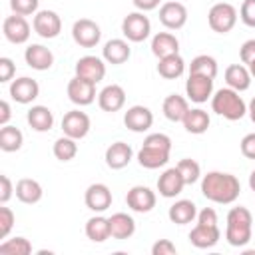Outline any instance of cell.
Segmentation results:
<instances>
[{"label":"cell","instance_id":"cell-3","mask_svg":"<svg viewBox=\"0 0 255 255\" xmlns=\"http://www.w3.org/2000/svg\"><path fill=\"white\" fill-rule=\"evenodd\" d=\"M211 110L229 122H237L247 114V104L239 96V92L231 88H221L211 96Z\"/></svg>","mask_w":255,"mask_h":255},{"label":"cell","instance_id":"cell-25","mask_svg":"<svg viewBox=\"0 0 255 255\" xmlns=\"http://www.w3.org/2000/svg\"><path fill=\"white\" fill-rule=\"evenodd\" d=\"M223 78H225L227 88H231L235 92H245L251 86V72H249V68L245 64H231V66H227Z\"/></svg>","mask_w":255,"mask_h":255},{"label":"cell","instance_id":"cell-26","mask_svg":"<svg viewBox=\"0 0 255 255\" xmlns=\"http://www.w3.org/2000/svg\"><path fill=\"white\" fill-rule=\"evenodd\" d=\"M14 195L18 197V201H22V203H26V205H34V203H38V201L42 199L44 189H42V185H40L36 179H32V177H22V179L16 181Z\"/></svg>","mask_w":255,"mask_h":255},{"label":"cell","instance_id":"cell-47","mask_svg":"<svg viewBox=\"0 0 255 255\" xmlns=\"http://www.w3.org/2000/svg\"><path fill=\"white\" fill-rule=\"evenodd\" d=\"M239 149H241L243 157H247V159H255V131L243 135V139H241V143H239Z\"/></svg>","mask_w":255,"mask_h":255},{"label":"cell","instance_id":"cell-15","mask_svg":"<svg viewBox=\"0 0 255 255\" xmlns=\"http://www.w3.org/2000/svg\"><path fill=\"white\" fill-rule=\"evenodd\" d=\"M159 22L167 30H179L187 22V8L177 0H167L159 6Z\"/></svg>","mask_w":255,"mask_h":255},{"label":"cell","instance_id":"cell-6","mask_svg":"<svg viewBox=\"0 0 255 255\" xmlns=\"http://www.w3.org/2000/svg\"><path fill=\"white\" fill-rule=\"evenodd\" d=\"M32 30L44 40H54L62 32V18L54 10H38L32 18Z\"/></svg>","mask_w":255,"mask_h":255},{"label":"cell","instance_id":"cell-7","mask_svg":"<svg viewBox=\"0 0 255 255\" xmlns=\"http://www.w3.org/2000/svg\"><path fill=\"white\" fill-rule=\"evenodd\" d=\"M72 38L80 48H96L102 40V28L90 18H80L72 24Z\"/></svg>","mask_w":255,"mask_h":255},{"label":"cell","instance_id":"cell-48","mask_svg":"<svg viewBox=\"0 0 255 255\" xmlns=\"http://www.w3.org/2000/svg\"><path fill=\"white\" fill-rule=\"evenodd\" d=\"M16 185H12L8 175H0V203H8L10 197L14 195Z\"/></svg>","mask_w":255,"mask_h":255},{"label":"cell","instance_id":"cell-43","mask_svg":"<svg viewBox=\"0 0 255 255\" xmlns=\"http://www.w3.org/2000/svg\"><path fill=\"white\" fill-rule=\"evenodd\" d=\"M143 145H153V147L171 149V137H169L167 133H159V131H155V133H149V135H145V139H143Z\"/></svg>","mask_w":255,"mask_h":255},{"label":"cell","instance_id":"cell-28","mask_svg":"<svg viewBox=\"0 0 255 255\" xmlns=\"http://www.w3.org/2000/svg\"><path fill=\"white\" fill-rule=\"evenodd\" d=\"M151 54L159 60L171 54H179V40L171 32H157L151 38Z\"/></svg>","mask_w":255,"mask_h":255},{"label":"cell","instance_id":"cell-10","mask_svg":"<svg viewBox=\"0 0 255 255\" xmlns=\"http://www.w3.org/2000/svg\"><path fill=\"white\" fill-rule=\"evenodd\" d=\"M90 128H92V122H90V116L86 112L70 110L62 118V131H64V135H70L74 139L86 137L90 133Z\"/></svg>","mask_w":255,"mask_h":255},{"label":"cell","instance_id":"cell-18","mask_svg":"<svg viewBox=\"0 0 255 255\" xmlns=\"http://www.w3.org/2000/svg\"><path fill=\"white\" fill-rule=\"evenodd\" d=\"M98 106L104 112H120L126 106V90L120 84H108L98 92Z\"/></svg>","mask_w":255,"mask_h":255},{"label":"cell","instance_id":"cell-32","mask_svg":"<svg viewBox=\"0 0 255 255\" xmlns=\"http://www.w3.org/2000/svg\"><path fill=\"white\" fill-rule=\"evenodd\" d=\"M110 233L114 239H129L133 233H135V221L131 215L124 213V211H118L110 217Z\"/></svg>","mask_w":255,"mask_h":255},{"label":"cell","instance_id":"cell-31","mask_svg":"<svg viewBox=\"0 0 255 255\" xmlns=\"http://www.w3.org/2000/svg\"><path fill=\"white\" fill-rule=\"evenodd\" d=\"M183 128L187 133H193V135H201L209 129V124H211V118L205 110L201 108H189V112L185 114L183 118Z\"/></svg>","mask_w":255,"mask_h":255},{"label":"cell","instance_id":"cell-37","mask_svg":"<svg viewBox=\"0 0 255 255\" xmlns=\"http://www.w3.org/2000/svg\"><path fill=\"white\" fill-rule=\"evenodd\" d=\"M217 70H219L217 68V60L213 56H209V54H199L189 64V74H201V76H209L213 80L217 76Z\"/></svg>","mask_w":255,"mask_h":255},{"label":"cell","instance_id":"cell-14","mask_svg":"<svg viewBox=\"0 0 255 255\" xmlns=\"http://www.w3.org/2000/svg\"><path fill=\"white\" fill-rule=\"evenodd\" d=\"M155 191H151L147 185H133L126 193V203L135 213H149L155 207Z\"/></svg>","mask_w":255,"mask_h":255},{"label":"cell","instance_id":"cell-12","mask_svg":"<svg viewBox=\"0 0 255 255\" xmlns=\"http://www.w3.org/2000/svg\"><path fill=\"white\" fill-rule=\"evenodd\" d=\"M112 201H114V195L106 183H92L84 193V203L94 213H104L106 209L112 207Z\"/></svg>","mask_w":255,"mask_h":255},{"label":"cell","instance_id":"cell-21","mask_svg":"<svg viewBox=\"0 0 255 255\" xmlns=\"http://www.w3.org/2000/svg\"><path fill=\"white\" fill-rule=\"evenodd\" d=\"M24 60L32 70L38 72H46L54 66V54L50 48L42 46V44H30L24 50Z\"/></svg>","mask_w":255,"mask_h":255},{"label":"cell","instance_id":"cell-1","mask_svg":"<svg viewBox=\"0 0 255 255\" xmlns=\"http://www.w3.org/2000/svg\"><path fill=\"white\" fill-rule=\"evenodd\" d=\"M201 193L205 199H209L213 203L229 205L239 197L241 183L233 173L207 171L205 175H201Z\"/></svg>","mask_w":255,"mask_h":255},{"label":"cell","instance_id":"cell-29","mask_svg":"<svg viewBox=\"0 0 255 255\" xmlns=\"http://www.w3.org/2000/svg\"><path fill=\"white\" fill-rule=\"evenodd\" d=\"M26 122L34 131H50L54 128V114L46 106H32L26 114Z\"/></svg>","mask_w":255,"mask_h":255},{"label":"cell","instance_id":"cell-39","mask_svg":"<svg viewBox=\"0 0 255 255\" xmlns=\"http://www.w3.org/2000/svg\"><path fill=\"white\" fill-rule=\"evenodd\" d=\"M175 167L179 169V173H181L185 185H191V183L199 181V177H201V167H199V163H197L195 159H191V157L179 159V163H177Z\"/></svg>","mask_w":255,"mask_h":255},{"label":"cell","instance_id":"cell-2","mask_svg":"<svg viewBox=\"0 0 255 255\" xmlns=\"http://www.w3.org/2000/svg\"><path fill=\"white\" fill-rule=\"evenodd\" d=\"M253 233V215L247 207L237 205L231 207L227 213V225H225V239L231 247H245L251 241Z\"/></svg>","mask_w":255,"mask_h":255},{"label":"cell","instance_id":"cell-4","mask_svg":"<svg viewBox=\"0 0 255 255\" xmlns=\"http://www.w3.org/2000/svg\"><path fill=\"white\" fill-rule=\"evenodd\" d=\"M237 18H239L237 8L233 4H229V2H217L207 12V24L217 34L231 32L235 28V24H237Z\"/></svg>","mask_w":255,"mask_h":255},{"label":"cell","instance_id":"cell-42","mask_svg":"<svg viewBox=\"0 0 255 255\" xmlns=\"http://www.w3.org/2000/svg\"><path fill=\"white\" fill-rule=\"evenodd\" d=\"M239 18L245 26L255 28V0H243L239 8Z\"/></svg>","mask_w":255,"mask_h":255},{"label":"cell","instance_id":"cell-36","mask_svg":"<svg viewBox=\"0 0 255 255\" xmlns=\"http://www.w3.org/2000/svg\"><path fill=\"white\" fill-rule=\"evenodd\" d=\"M54 157L60 161H72L78 155V139L70 137V135H62L54 141Z\"/></svg>","mask_w":255,"mask_h":255},{"label":"cell","instance_id":"cell-54","mask_svg":"<svg viewBox=\"0 0 255 255\" xmlns=\"http://www.w3.org/2000/svg\"><path fill=\"white\" fill-rule=\"evenodd\" d=\"M247 68H249V72H251V78H255V60H253L251 64H247Z\"/></svg>","mask_w":255,"mask_h":255},{"label":"cell","instance_id":"cell-11","mask_svg":"<svg viewBox=\"0 0 255 255\" xmlns=\"http://www.w3.org/2000/svg\"><path fill=\"white\" fill-rule=\"evenodd\" d=\"M185 96L195 104H203L213 96V78L201 74H189L185 82Z\"/></svg>","mask_w":255,"mask_h":255},{"label":"cell","instance_id":"cell-49","mask_svg":"<svg viewBox=\"0 0 255 255\" xmlns=\"http://www.w3.org/2000/svg\"><path fill=\"white\" fill-rule=\"evenodd\" d=\"M217 211L213 207H203L201 211H197V223L203 225H217Z\"/></svg>","mask_w":255,"mask_h":255},{"label":"cell","instance_id":"cell-24","mask_svg":"<svg viewBox=\"0 0 255 255\" xmlns=\"http://www.w3.org/2000/svg\"><path fill=\"white\" fill-rule=\"evenodd\" d=\"M169 151L163 147H153V145H141L137 151V163L145 169H159L169 161Z\"/></svg>","mask_w":255,"mask_h":255},{"label":"cell","instance_id":"cell-16","mask_svg":"<svg viewBox=\"0 0 255 255\" xmlns=\"http://www.w3.org/2000/svg\"><path fill=\"white\" fill-rule=\"evenodd\" d=\"M10 98L16 102V104H32L38 96H40V84L34 80V78H28V76H22V78H16L10 82Z\"/></svg>","mask_w":255,"mask_h":255},{"label":"cell","instance_id":"cell-51","mask_svg":"<svg viewBox=\"0 0 255 255\" xmlns=\"http://www.w3.org/2000/svg\"><path fill=\"white\" fill-rule=\"evenodd\" d=\"M10 118H12L10 104H8L6 100H2V102H0V128H2V126H8Z\"/></svg>","mask_w":255,"mask_h":255},{"label":"cell","instance_id":"cell-50","mask_svg":"<svg viewBox=\"0 0 255 255\" xmlns=\"http://www.w3.org/2000/svg\"><path fill=\"white\" fill-rule=\"evenodd\" d=\"M133 2V6L139 10V12H149V10H155L159 4H161V0H131Z\"/></svg>","mask_w":255,"mask_h":255},{"label":"cell","instance_id":"cell-22","mask_svg":"<svg viewBox=\"0 0 255 255\" xmlns=\"http://www.w3.org/2000/svg\"><path fill=\"white\" fill-rule=\"evenodd\" d=\"M131 157H133V149L126 141H114V143H110L108 149H106V153H104L106 165L110 169H124L126 165H129Z\"/></svg>","mask_w":255,"mask_h":255},{"label":"cell","instance_id":"cell-40","mask_svg":"<svg viewBox=\"0 0 255 255\" xmlns=\"http://www.w3.org/2000/svg\"><path fill=\"white\" fill-rule=\"evenodd\" d=\"M40 0H10V10L12 14L20 16H34L38 12Z\"/></svg>","mask_w":255,"mask_h":255},{"label":"cell","instance_id":"cell-23","mask_svg":"<svg viewBox=\"0 0 255 255\" xmlns=\"http://www.w3.org/2000/svg\"><path fill=\"white\" fill-rule=\"evenodd\" d=\"M183 187H185V181L177 167H167L157 179V191L161 197H167V199L179 195L183 191Z\"/></svg>","mask_w":255,"mask_h":255},{"label":"cell","instance_id":"cell-8","mask_svg":"<svg viewBox=\"0 0 255 255\" xmlns=\"http://www.w3.org/2000/svg\"><path fill=\"white\" fill-rule=\"evenodd\" d=\"M2 34L4 38L10 42V44H26L30 34H32V28L26 20V16H20V14H12V16H6L4 22H2Z\"/></svg>","mask_w":255,"mask_h":255},{"label":"cell","instance_id":"cell-41","mask_svg":"<svg viewBox=\"0 0 255 255\" xmlns=\"http://www.w3.org/2000/svg\"><path fill=\"white\" fill-rule=\"evenodd\" d=\"M14 223H16L14 211L10 207H6V203H2V207H0V239L8 237V233L12 231Z\"/></svg>","mask_w":255,"mask_h":255},{"label":"cell","instance_id":"cell-5","mask_svg":"<svg viewBox=\"0 0 255 255\" xmlns=\"http://www.w3.org/2000/svg\"><path fill=\"white\" fill-rule=\"evenodd\" d=\"M122 34L128 42L139 44L143 40L149 38L151 34V22L143 12H129L128 16H124L122 20Z\"/></svg>","mask_w":255,"mask_h":255},{"label":"cell","instance_id":"cell-20","mask_svg":"<svg viewBox=\"0 0 255 255\" xmlns=\"http://www.w3.org/2000/svg\"><path fill=\"white\" fill-rule=\"evenodd\" d=\"M129 56H131V48H129V42L124 38H112L102 48V58L106 60V64H112V66H120L128 62Z\"/></svg>","mask_w":255,"mask_h":255},{"label":"cell","instance_id":"cell-45","mask_svg":"<svg viewBox=\"0 0 255 255\" xmlns=\"http://www.w3.org/2000/svg\"><path fill=\"white\" fill-rule=\"evenodd\" d=\"M177 247L169 241V239H157L151 245V255H175Z\"/></svg>","mask_w":255,"mask_h":255},{"label":"cell","instance_id":"cell-33","mask_svg":"<svg viewBox=\"0 0 255 255\" xmlns=\"http://www.w3.org/2000/svg\"><path fill=\"white\" fill-rule=\"evenodd\" d=\"M86 237L94 243H104L112 237L110 233V217H104L102 213H96L86 221Z\"/></svg>","mask_w":255,"mask_h":255},{"label":"cell","instance_id":"cell-34","mask_svg":"<svg viewBox=\"0 0 255 255\" xmlns=\"http://www.w3.org/2000/svg\"><path fill=\"white\" fill-rule=\"evenodd\" d=\"M185 72V60L179 54H171L157 60V74L165 80H177Z\"/></svg>","mask_w":255,"mask_h":255},{"label":"cell","instance_id":"cell-9","mask_svg":"<svg viewBox=\"0 0 255 255\" xmlns=\"http://www.w3.org/2000/svg\"><path fill=\"white\" fill-rule=\"evenodd\" d=\"M66 92H68V100L72 102V104H76V106H90V104H94V100H96V84L94 82H90V80H84V78H80V76H74L70 82H68V88H66Z\"/></svg>","mask_w":255,"mask_h":255},{"label":"cell","instance_id":"cell-13","mask_svg":"<svg viewBox=\"0 0 255 255\" xmlns=\"http://www.w3.org/2000/svg\"><path fill=\"white\" fill-rule=\"evenodd\" d=\"M124 126L133 133H143L153 126V114L147 106L135 104L126 110L124 114Z\"/></svg>","mask_w":255,"mask_h":255},{"label":"cell","instance_id":"cell-53","mask_svg":"<svg viewBox=\"0 0 255 255\" xmlns=\"http://www.w3.org/2000/svg\"><path fill=\"white\" fill-rule=\"evenodd\" d=\"M249 187H251V191H255V169L249 173Z\"/></svg>","mask_w":255,"mask_h":255},{"label":"cell","instance_id":"cell-46","mask_svg":"<svg viewBox=\"0 0 255 255\" xmlns=\"http://www.w3.org/2000/svg\"><path fill=\"white\" fill-rule=\"evenodd\" d=\"M239 58H241V64H251L255 60V38L251 40H245L239 48Z\"/></svg>","mask_w":255,"mask_h":255},{"label":"cell","instance_id":"cell-30","mask_svg":"<svg viewBox=\"0 0 255 255\" xmlns=\"http://www.w3.org/2000/svg\"><path fill=\"white\" fill-rule=\"evenodd\" d=\"M161 112L169 122H183L185 114L189 112V102L179 94H169L161 104Z\"/></svg>","mask_w":255,"mask_h":255},{"label":"cell","instance_id":"cell-35","mask_svg":"<svg viewBox=\"0 0 255 255\" xmlns=\"http://www.w3.org/2000/svg\"><path fill=\"white\" fill-rule=\"evenodd\" d=\"M24 143V133L16 128V126H2L0 129V149L6 151V153H12V151H18Z\"/></svg>","mask_w":255,"mask_h":255},{"label":"cell","instance_id":"cell-52","mask_svg":"<svg viewBox=\"0 0 255 255\" xmlns=\"http://www.w3.org/2000/svg\"><path fill=\"white\" fill-rule=\"evenodd\" d=\"M247 114H249L251 122L255 124V96H253V100H251V102H249V106H247Z\"/></svg>","mask_w":255,"mask_h":255},{"label":"cell","instance_id":"cell-17","mask_svg":"<svg viewBox=\"0 0 255 255\" xmlns=\"http://www.w3.org/2000/svg\"><path fill=\"white\" fill-rule=\"evenodd\" d=\"M74 70H76V76L98 84L106 76V60L104 58H98V56H82L76 62V68Z\"/></svg>","mask_w":255,"mask_h":255},{"label":"cell","instance_id":"cell-27","mask_svg":"<svg viewBox=\"0 0 255 255\" xmlns=\"http://www.w3.org/2000/svg\"><path fill=\"white\" fill-rule=\"evenodd\" d=\"M167 217L175 225H187L193 219H197V205L191 199H177L167 209Z\"/></svg>","mask_w":255,"mask_h":255},{"label":"cell","instance_id":"cell-19","mask_svg":"<svg viewBox=\"0 0 255 255\" xmlns=\"http://www.w3.org/2000/svg\"><path fill=\"white\" fill-rule=\"evenodd\" d=\"M221 239V231L219 225H203L197 223L191 231H189V243L197 249H211L217 245V241Z\"/></svg>","mask_w":255,"mask_h":255},{"label":"cell","instance_id":"cell-44","mask_svg":"<svg viewBox=\"0 0 255 255\" xmlns=\"http://www.w3.org/2000/svg\"><path fill=\"white\" fill-rule=\"evenodd\" d=\"M14 74H16V64H14L10 58L2 56V58H0V82H2V84L12 82Z\"/></svg>","mask_w":255,"mask_h":255},{"label":"cell","instance_id":"cell-38","mask_svg":"<svg viewBox=\"0 0 255 255\" xmlns=\"http://www.w3.org/2000/svg\"><path fill=\"white\" fill-rule=\"evenodd\" d=\"M0 253L2 255H30L32 243L26 237H12L0 243Z\"/></svg>","mask_w":255,"mask_h":255}]
</instances>
